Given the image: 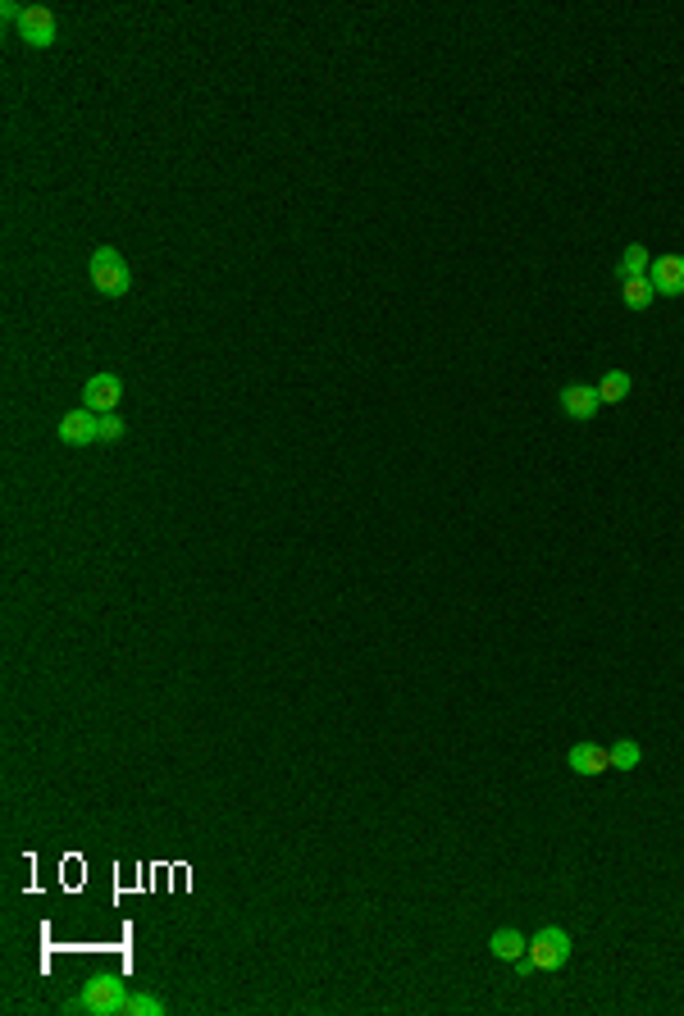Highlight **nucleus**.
<instances>
[{
  "label": "nucleus",
  "instance_id": "9",
  "mask_svg": "<svg viewBox=\"0 0 684 1016\" xmlns=\"http://www.w3.org/2000/svg\"><path fill=\"white\" fill-rule=\"evenodd\" d=\"M566 766L575 770V775H602V770H612V748H602V743H575V748L566 752Z\"/></svg>",
  "mask_w": 684,
  "mask_h": 1016
},
{
  "label": "nucleus",
  "instance_id": "14",
  "mask_svg": "<svg viewBox=\"0 0 684 1016\" xmlns=\"http://www.w3.org/2000/svg\"><path fill=\"white\" fill-rule=\"evenodd\" d=\"M119 1016H165V1003H160L156 994L137 989V994H128L124 1003H119Z\"/></svg>",
  "mask_w": 684,
  "mask_h": 1016
},
{
  "label": "nucleus",
  "instance_id": "8",
  "mask_svg": "<svg viewBox=\"0 0 684 1016\" xmlns=\"http://www.w3.org/2000/svg\"><path fill=\"white\" fill-rule=\"evenodd\" d=\"M648 278H653L657 297H684V256H657Z\"/></svg>",
  "mask_w": 684,
  "mask_h": 1016
},
{
  "label": "nucleus",
  "instance_id": "2",
  "mask_svg": "<svg viewBox=\"0 0 684 1016\" xmlns=\"http://www.w3.org/2000/svg\"><path fill=\"white\" fill-rule=\"evenodd\" d=\"M87 274H92L101 297H124V292L133 288V269H128V260L114 247H96L92 260H87Z\"/></svg>",
  "mask_w": 684,
  "mask_h": 1016
},
{
  "label": "nucleus",
  "instance_id": "7",
  "mask_svg": "<svg viewBox=\"0 0 684 1016\" xmlns=\"http://www.w3.org/2000/svg\"><path fill=\"white\" fill-rule=\"evenodd\" d=\"M598 406H602L598 388H589V383H566V388H561V415H566V420L584 424L598 415Z\"/></svg>",
  "mask_w": 684,
  "mask_h": 1016
},
{
  "label": "nucleus",
  "instance_id": "16",
  "mask_svg": "<svg viewBox=\"0 0 684 1016\" xmlns=\"http://www.w3.org/2000/svg\"><path fill=\"white\" fill-rule=\"evenodd\" d=\"M119 438H124V420H119V415H101V442L114 447Z\"/></svg>",
  "mask_w": 684,
  "mask_h": 1016
},
{
  "label": "nucleus",
  "instance_id": "6",
  "mask_svg": "<svg viewBox=\"0 0 684 1016\" xmlns=\"http://www.w3.org/2000/svg\"><path fill=\"white\" fill-rule=\"evenodd\" d=\"M55 438H60L64 447H92V442H101V415L78 406V411H69L55 424Z\"/></svg>",
  "mask_w": 684,
  "mask_h": 1016
},
{
  "label": "nucleus",
  "instance_id": "15",
  "mask_svg": "<svg viewBox=\"0 0 684 1016\" xmlns=\"http://www.w3.org/2000/svg\"><path fill=\"white\" fill-rule=\"evenodd\" d=\"M643 761V748L634 739H616L612 743V770H634Z\"/></svg>",
  "mask_w": 684,
  "mask_h": 1016
},
{
  "label": "nucleus",
  "instance_id": "12",
  "mask_svg": "<svg viewBox=\"0 0 684 1016\" xmlns=\"http://www.w3.org/2000/svg\"><path fill=\"white\" fill-rule=\"evenodd\" d=\"M593 388H598V401L602 406H616V401H625L630 397V388H634V379L625 370H607L602 374L598 383H593Z\"/></svg>",
  "mask_w": 684,
  "mask_h": 1016
},
{
  "label": "nucleus",
  "instance_id": "4",
  "mask_svg": "<svg viewBox=\"0 0 684 1016\" xmlns=\"http://www.w3.org/2000/svg\"><path fill=\"white\" fill-rule=\"evenodd\" d=\"M19 37H23V46H32V51L55 46V37H60V19H55V10H46V5H28L23 19H19Z\"/></svg>",
  "mask_w": 684,
  "mask_h": 1016
},
{
  "label": "nucleus",
  "instance_id": "13",
  "mask_svg": "<svg viewBox=\"0 0 684 1016\" xmlns=\"http://www.w3.org/2000/svg\"><path fill=\"white\" fill-rule=\"evenodd\" d=\"M648 269H653V260H648V247L643 242H630V247L621 251V265H616V278H648Z\"/></svg>",
  "mask_w": 684,
  "mask_h": 1016
},
{
  "label": "nucleus",
  "instance_id": "11",
  "mask_svg": "<svg viewBox=\"0 0 684 1016\" xmlns=\"http://www.w3.org/2000/svg\"><path fill=\"white\" fill-rule=\"evenodd\" d=\"M621 301H625V310H634V315H643V310H648V306H653V301H657L653 278H625V283H621Z\"/></svg>",
  "mask_w": 684,
  "mask_h": 1016
},
{
  "label": "nucleus",
  "instance_id": "3",
  "mask_svg": "<svg viewBox=\"0 0 684 1016\" xmlns=\"http://www.w3.org/2000/svg\"><path fill=\"white\" fill-rule=\"evenodd\" d=\"M128 998V985L101 975V980H87L83 994L69 1003V1012H92V1016H119V1003Z\"/></svg>",
  "mask_w": 684,
  "mask_h": 1016
},
{
  "label": "nucleus",
  "instance_id": "1",
  "mask_svg": "<svg viewBox=\"0 0 684 1016\" xmlns=\"http://www.w3.org/2000/svg\"><path fill=\"white\" fill-rule=\"evenodd\" d=\"M570 953H575V939H570L561 925H543L534 939H529L525 957H520V975H539V971H561V966L570 962Z\"/></svg>",
  "mask_w": 684,
  "mask_h": 1016
},
{
  "label": "nucleus",
  "instance_id": "10",
  "mask_svg": "<svg viewBox=\"0 0 684 1016\" xmlns=\"http://www.w3.org/2000/svg\"><path fill=\"white\" fill-rule=\"evenodd\" d=\"M525 948H529V939L516 930V925H502V930L488 939V953L498 957V962H520V957H525Z\"/></svg>",
  "mask_w": 684,
  "mask_h": 1016
},
{
  "label": "nucleus",
  "instance_id": "5",
  "mask_svg": "<svg viewBox=\"0 0 684 1016\" xmlns=\"http://www.w3.org/2000/svg\"><path fill=\"white\" fill-rule=\"evenodd\" d=\"M119 401H124V379L119 374H92V379L83 383V406L96 415H114L119 411Z\"/></svg>",
  "mask_w": 684,
  "mask_h": 1016
},
{
  "label": "nucleus",
  "instance_id": "17",
  "mask_svg": "<svg viewBox=\"0 0 684 1016\" xmlns=\"http://www.w3.org/2000/svg\"><path fill=\"white\" fill-rule=\"evenodd\" d=\"M0 19H5V23H19V19H23V5H14V0H5V5H0Z\"/></svg>",
  "mask_w": 684,
  "mask_h": 1016
}]
</instances>
